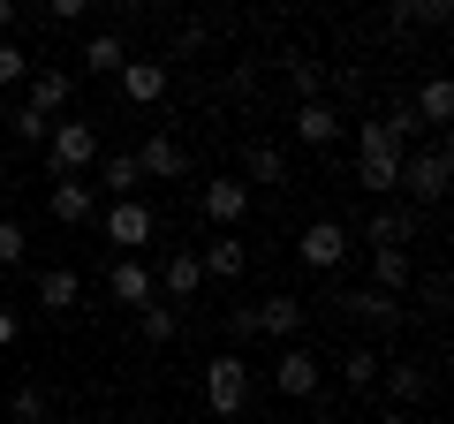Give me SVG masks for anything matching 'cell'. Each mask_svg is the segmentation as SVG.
Wrapping results in <instances>:
<instances>
[{"label": "cell", "mask_w": 454, "mask_h": 424, "mask_svg": "<svg viewBox=\"0 0 454 424\" xmlns=\"http://www.w3.org/2000/svg\"><path fill=\"white\" fill-rule=\"evenodd\" d=\"M447 145H424V152H402V182H394V190H409L417 197V205H439V197H447Z\"/></svg>", "instance_id": "277c9868"}, {"label": "cell", "mask_w": 454, "mask_h": 424, "mask_svg": "<svg viewBox=\"0 0 454 424\" xmlns=\"http://www.w3.org/2000/svg\"><path fill=\"white\" fill-rule=\"evenodd\" d=\"M83 76H121V61H129V46H121V31H91L83 38Z\"/></svg>", "instance_id": "ffe728a7"}, {"label": "cell", "mask_w": 454, "mask_h": 424, "mask_svg": "<svg viewBox=\"0 0 454 424\" xmlns=\"http://www.w3.org/2000/svg\"><path fill=\"white\" fill-rule=\"evenodd\" d=\"M129 160H137V175H145V182H182V167H190L175 137H145V145H137Z\"/></svg>", "instance_id": "9a60e30c"}, {"label": "cell", "mask_w": 454, "mask_h": 424, "mask_svg": "<svg viewBox=\"0 0 454 424\" xmlns=\"http://www.w3.org/2000/svg\"><path fill=\"white\" fill-rule=\"evenodd\" d=\"M8 409H16V424H46V394H38V387H16Z\"/></svg>", "instance_id": "e575fe53"}, {"label": "cell", "mask_w": 454, "mask_h": 424, "mask_svg": "<svg viewBox=\"0 0 454 424\" xmlns=\"http://www.w3.org/2000/svg\"><path fill=\"white\" fill-rule=\"evenodd\" d=\"M243 175L250 182H288V152H280V145H250L243 152Z\"/></svg>", "instance_id": "484cf974"}, {"label": "cell", "mask_w": 454, "mask_h": 424, "mask_svg": "<svg viewBox=\"0 0 454 424\" xmlns=\"http://www.w3.org/2000/svg\"><path fill=\"white\" fill-rule=\"evenodd\" d=\"M23 243H31V235H23L16 220L0 212V273H8V265H23Z\"/></svg>", "instance_id": "836d02e7"}, {"label": "cell", "mask_w": 454, "mask_h": 424, "mask_svg": "<svg viewBox=\"0 0 454 424\" xmlns=\"http://www.w3.org/2000/svg\"><path fill=\"white\" fill-rule=\"evenodd\" d=\"M46 16L53 23H76V16H91V0H46Z\"/></svg>", "instance_id": "d590c367"}, {"label": "cell", "mask_w": 454, "mask_h": 424, "mask_svg": "<svg viewBox=\"0 0 454 424\" xmlns=\"http://www.w3.org/2000/svg\"><path fill=\"white\" fill-rule=\"evenodd\" d=\"M46 424H61V417H46Z\"/></svg>", "instance_id": "ab89813d"}, {"label": "cell", "mask_w": 454, "mask_h": 424, "mask_svg": "<svg viewBox=\"0 0 454 424\" xmlns=\"http://www.w3.org/2000/svg\"><path fill=\"white\" fill-rule=\"evenodd\" d=\"M121 98H129V106H160L167 98V61H121Z\"/></svg>", "instance_id": "5bb4252c"}, {"label": "cell", "mask_w": 454, "mask_h": 424, "mask_svg": "<svg viewBox=\"0 0 454 424\" xmlns=\"http://www.w3.org/2000/svg\"><path fill=\"white\" fill-rule=\"evenodd\" d=\"M68 98H76V76H68V68H31V76H23V106H31V114H61Z\"/></svg>", "instance_id": "9c48e42d"}, {"label": "cell", "mask_w": 454, "mask_h": 424, "mask_svg": "<svg viewBox=\"0 0 454 424\" xmlns=\"http://www.w3.org/2000/svg\"><path fill=\"white\" fill-rule=\"evenodd\" d=\"M409 114H417V130H447V122H454V83L432 76V83L417 91V106H409Z\"/></svg>", "instance_id": "7402d4cb"}, {"label": "cell", "mask_w": 454, "mask_h": 424, "mask_svg": "<svg viewBox=\"0 0 454 424\" xmlns=\"http://www.w3.org/2000/svg\"><path fill=\"white\" fill-rule=\"evenodd\" d=\"M137 334H145L152 349H167V342L182 334V310H175V303H145V310H137Z\"/></svg>", "instance_id": "cb8c5ba5"}, {"label": "cell", "mask_w": 454, "mask_h": 424, "mask_svg": "<svg viewBox=\"0 0 454 424\" xmlns=\"http://www.w3.org/2000/svg\"><path fill=\"white\" fill-rule=\"evenodd\" d=\"M91 160H98V130H91V122H53V130H46V182L83 175Z\"/></svg>", "instance_id": "3957f363"}, {"label": "cell", "mask_w": 454, "mask_h": 424, "mask_svg": "<svg viewBox=\"0 0 454 424\" xmlns=\"http://www.w3.org/2000/svg\"><path fill=\"white\" fill-rule=\"evenodd\" d=\"M23 76H31V53H23L16 38H0V91H16Z\"/></svg>", "instance_id": "4dcf8cb0"}, {"label": "cell", "mask_w": 454, "mask_h": 424, "mask_svg": "<svg viewBox=\"0 0 454 424\" xmlns=\"http://www.w3.org/2000/svg\"><path fill=\"white\" fill-rule=\"evenodd\" d=\"M258 342V303H227V349Z\"/></svg>", "instance_id": "1f68e13d"}, {"label": "cell", "mask_w": 454, "mask_h": 424, "mask_svg": "<svg viewBox=\"0 0 454 424\" xmlns=\"http://www.w3.org/2000/svg\"><path fill=\"white\" fill-rule=\"evenodd\" d=\"M152 288L175 295V303H190V295L205 288V265H197V250H167V265L152 273Z\"/></svg>", "instance_id": "4fadbf2b"}, {"label": "cell", "mask_w": 454, "mask_h": 424, "mask_svg": "<svg viewBox=\"0 0 454 424\" xmlns=\"http://www.w3.org/2000/svg\"><path fill=\"white\" fill-rule=\"evenodd\" d=\"M8 130H16V145H46L53 122H46V114H31V106H8Z\"/></svg>", "instance_id": "d6a6232c"}, {"label": "cell", "mask_w": 454, "mask_h": 424, "mask_svg": "<svg viewBox=\"0 0 454 424\" xmlns=\"http://www.w3.org/2000/svg\"><path fill=\"white\" fill-rule=\"evenodd\" d=\"M8 342H16V310L0 303V349H8Z\"/></svg>", "instance_id": "8d00e7d4"}, {"label": "cell", "mask_w": 454, "mask_h": 424, "mask_svg": "<svg viewBox=\"0 0 454 424\" xmlns=\"http://www.w3.org/2000/svg\"><path fill=\"white\" fill-rule=\"evenodd\" d=\"M197 265H205V280H235V273L250 265V250L235 243V228H220V235H212L205 250H197Z\"/></svg>", "instance_id": "d6986e66"}, {"label": "cell", "mask_w": 454, "mask_h": 424, "mask_svg": "<svg viewBox=\"0 0 454 424\" xmlns=\"http://www.w3.org/2000/svg\"><path fill=\"white\" fill-rule=\"evenodd\" d=\"M243 212H250V182H235V175L205 182V220H220V228H235Z\"/></svg>", "instance_id": "e0dca14e"}, {"label": "cell", "mask_w": 454, "mask_h": 424, "mask_svg": "<svg viewBox=\"0 0 454 424\" xmlns=\"http://www.w3.org/2000/svg\"><path fill=\"white\" fill-rule=\"evenodd\" d=\"M379 349H348V364H340V379H348V387H379Z\"/></svg>", "instance_id": "f546056e"}, {"label": "cell", "mask_w": 454, "mask_h": 424, "mask_svg": "<svg viewBox=\"0 0 454 424\" xmlns=\"http://www.w3.org/2000/svg\"><path fill=\"white\" fill-rule=\"evenodd\" d=\"M379 424H424V417H417V409H387V417H379Z\"/></svg>", "instance_id": "74e56055"}, {"label": "cell", "mask_w": 454, "mask_h": 424, "mask_svg": "<svg viewBox=\"0 0 454 424\" xmlns=\"http://www.w3.org/2000/svg\"><path fill=\"white\" fill-rule=\"evenodd\" d=\"M106 295L121 310H145V303H160V288H152V265H137V258H114L106 265Z\"/></svg>", "instance_id": "30bf717a"}, {"label": "cell", "mask_w": 454, "mask_h": 424, "mask_svg": "<svg viewBox=\"0 0 454 424\" xmlns=\"http://www.w3.org/2000/svg\"><path fill=\"white\" fill-rule=\"evenodd\" d=\"M258 334L265 342H295V334H303V303H295V295H265L258 303Z\"/></svg>", "instance_id": "44dd1931"}, {"label": "cell", "mask_w": 454, "mask_h": 424, "mask_svg": "<svg viewBox=\"0 0 454 424\" xmlns=\"http://www.w3.org/2000/svg\"><path fill=\"white\" fill-rule=\"evenodd\" d=\"M379 387L394 394V409H417L424 394H432V372H424V364H379Z\"/></svg>", "instance_id": "ac0fdd59"}, {"label": "cell", "mask_w": 454, "mask_h": 424, "mask_svg": "<svg viewBox=\"0 0 454 424\" xmlns=\"http://www.w3.org/2000/svg\"><path fill=\"white\" fill-rule=\"evenodd\" d=\"M98 182H106L114 197H137V190H145V175H137V160H129V152H114V160H106V175H98Z\"/></svg>", "instance_id": "f1b7e54d"}, {"label": "cell", "mask_w": 454, "mask_h": 424, "mask_svg": "<svg viewBox=\"0 0 454 424\" xmlns=\"http://www.w3.org/2000/svg\"><path fill=\"white\" fill-rule=\"evenodd\" d=\"M205 402H212V417H243L250 409V364H243V349H220V357L205 364Z\"/></svg>", "instance_id": "7a4b0ae2"}, {"label": "cell", "mask_w": 454, "mask_h": 424, "mask_svg": "<svg viewBox=\"0 0 454 424\" xmlns=\"http://www.w3.org/2000/svg\"><path fill=\"white\" fill-rule=\"evenodd\" d=\"M333 303L348 310V318H356V326H372V334H402V326H409V310H402V295H379V288H340Z\"/></svg>", "instance_id": "8992f818"}, {"label": "cell", "mask_w": 454, "mask_h": 424, "mask_svg": "<svg viewBox=\"0 0 454 424\" xmlns=\"http://www.w3.org/2000/svg\"><path fill=\"white\" fill-rule=\"evenodd\" d=\"M295 250H303L310 273H340V265H348V228H340V220H310V228L295 235Z\"/></svg>", "instance_id": "ba28073f"}, {"label": "cell", "mask_w": 454, "mask_h": 424, "mask_svg": "<svg viewBox=\"0 0 454 424\" xmlns=\"http://www.w3.org/2000/svg\"><path fill=\"white\" fill-rule=\"evenodd\" d=\"M0 190H8V182H0Z\"/></svg>", "instance_id": "60d3db41"}, {"label": "cell", "mask_w": 454, "mask_h": 424, "mask_svg": "<svg viewBox=\"0 0 454 424\" xmlns=\"http://www.w3.org/2000/svg\"><path fill=\"white\" fill-rule=\"evenodd\" d=\"M46 205H53V220H61V228H83V220H98V190L83 175H61L46 190Z\"/></svg>", "instance_id": "8fae6325"}, {"label": "cell", "mask_w": 454, "mask_h": 424, "mask_svg": "<svg viewBox=\"0 0 454 424\" xmlns=\"http://www.w3.org/2000/svg\"><path fill=\"white\" fill-rule=\"evenodd\" d=\"M288 91L295 98H325V68L310 61V53H288Z\"/></svg>", "instance_id": "4316f807"}, {"label": "cell", "mask_w": 454, "mask_h": 424, "mask_svg": "<svg viewBox=\"0 0 454 424\" xmlns=\"http://www.w3.org/2000/svg\"><path fill=\"white\" fill-rule=\"evenodd\" d=\"M273 387H280V402H310V394L325 387V364L310 357V349L280 342V364H273Z\"/></svg>", "instance_id": "52a82bcc"}, {"label": "cell", "mask_w": 454, "mask_h": 424, "mask_svg": "<svg viewBox=\"0 0 454 424\" xmlns=\"http://www.w3.org/2000/svg\"><path fill=\"white\" fill-rule=\"evenodd\" d=\"M409 235H417V212H409V205H379L372 220H364V243H372V250H402Z\"/></svg>", "instance_id": "2e32d148"}, {"label": "cell", "mask_w": 454, "mask_h": 424, "mask_svg": "<svg viewBox=\"0 0 454 424\" xmlns=\"http://www.w3.org/2000/svg\"><path fill=\"white\" fill-rule=\"evenodd\" d=\"M76 295H83V280L68 273V265H46V273H38V303L46 310H76Z\"/></svg>", "instance_id": "603a6c76"}, {"label": "cell", "mask_w": 454, "mask_h": 424, "mask_svg": "<svg viewBox=\"0 0 454 424\" xmlns=\"http://www.w3.org/2000/svg\"><path fill=\"white\" fill-rule=\"evenodd\" d=\"M295 137H303V145H340V106L333 98H295Z\"/></svg>", "instance_id": "7c38bea8"}, {"label": "cell", "mask_w": 454, "mask_h": 424, "mask_svg": "<svg viewBox=\"0 0 454 424\" xmlns=\"http://www.w3.org/2000/svg\"><path fill=\"white\" fill-rule=\"evenodd\" d=\"M372 288L379 295H402L409 288V250H372Z\"/></svg>", "instance_id": "d4e9b609"}, {"label": "cell", "mask_w": 454, "mask_h": 424, "mask_svg": "<svg viewBox=\"0 0 454 424\" xmlns=\"http://www.w3.org/2000/svg\"><path fill=\"white\" fill-rule=\"evenodd\" d=\"M152 235H160V212H152L145 197H114V205H106V243L121 250V258H129V250H145Z\"/></svg>", "instance_id": "5b68a950"}, {"label": "cell", "mask_w": 454, "mask_h": 424, "mask_svg": "<svg viewBox=\"0 0 454 424\" xmlns=\"http://www.w3.org/2000/svg\"><path fill=\"white\" fill-rule=\"evenodd\" d=\"M454 16V0H394V23H402V31H409V23H447Z\"/></svg>", "instance_id": "83f0119b"}, {"label": "cell", "mask_w": 454, "mask_h": 424, "mask_svg": "<svg viewBox=\"0 0 454 424\" xmlns=\"http://www.w3.org/2000/svg\"><path fill=\"white\" fill-rule=\"evenodd\" d=\"M0 31H16V0H0Z\"/></svg>", "instance_id": "f35d334b"}, {"label": "cell", "mask_w": 454, "mask_h": 424, "mask_svg": "<svg viewBox=\"0 0 454 424\" xmlns=\"http://www.w3.org/2000/svg\"><path fill=\"white\" fill-rule=\"evenodd\" d=\"M402 152H409V145H402V130H394L387 114L356 122V182H364L372 197H387L394 182H402Z\"/></svg>", "instance_id": "6da1fadb"}]
</instances>
